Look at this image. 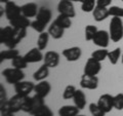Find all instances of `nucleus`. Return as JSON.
<instances>
[{
  "label": "nucleus",
  "instance_id": "nucleus-1",
  "mask_svg": "<svg viewBox=\"0 0 123 116\" xmlns=\"http://www.w3.org/2000/svg\"><path fill=\"white\" fill-rule=\"evenodd\" d=\"M51 17H52L51 10L47 8V7L42 6L39 8V11H38L36 15V20L31 23V27L38 33L44 32L45 27L49 24Z\"/></svg>",
  "mask_w": 123,
  "mask_h": 116
},
{
  "label": "nucleus",
  "instance_id": "nucleus-2",
  "mask_svg": "<svg viewBox=\"0 0 123 116\" xmlns=\"http://www.w3.org/2000/svg\"><path fill=\"white\" fill-rule=\"evenodd\" d=\"M44 105H45L44 99L37 95H34L33 97H28L27 98L22 111L29 113L30 115H36Z\"/></svg>",
  "mask_w": 123,
  "mask_h": 116
},
{
  "label": "nucleus",
  "instance_id": "nucleus-3",
  "mask_svg": "<svg viewBox=\"0 0 123 116\" xmlns=\"http://www.w3.org/2000/svg\"><path fill=\"white\" fill-rule=\"evenodd\" d=\"M109 33L111 40L113 42H119L123 38V23L121 18L113 17L111 19Z\"/></svg>",
  "mask_w": 123,
  "mask_h": 116
},
{
  "label": "nucleus",
  "instance_id": "nucleus-4",
  "mask_svg": "<svg viewBox=\"0 0 123 116\" xmlns=\"http://www.w3.org/2000/svg\"><path fill=\"white\" fill-rule=\"evenodd\" d=\"M2 76L5 78L6 82L9 84H17L18 82L24 80L25 78V73L23 72L21 69H17V68H7L4 69L2 71Z\"/></svg>",
  "mask_w": 123,
  "mask_h": 116
},
{
  "label": "nucleus",
  "instance_id": "nucleus-5",
  "mask_svg": "<svg viewBox=\"0 0 123 116\" xmlns=\"http://www.w3.org/2000/svg\"><path fill=\"white\" fill-rule=\"evenodd\" d=\"M28 97L29 96H23L20 94H15L13 97H11L10 99H8V101H7V103L4 106L0 107V109H2V108H4V107H7L11 112L17 113V112L21 111L23 109L24 103L26 102V100Z\"/></svg>",
  "mask_w": 123,
  "mask_h": 116
},
{
  "label": "nucleus",
  "instance_id": "nucleus-6",
  "mask_svg": "<svg viewBox=\"0 0 123 116\" xmlns=\"http://www.w3.org/2000/svg\"><path fill=\"white\" fill-rule=\"evenodd\" d=\"M13 32H14V29L10 25L0 29V43L4 44L8 48H14L13 47Z\"/></svg>",
  "mask_w": 123,
  "mask_h": 116
},
{
  "label": "nucleus",
  "instance_id": "nucleus-7",
  "mask_svg": "<svg viewBox=\"0 0 123 116\" xmlns=\"http://www.w3.org/2000/svg\"><path fill=\"white\" fill-rule=\"evenodd\" d=\"M102 70V62L97 61L93 58H89L86 61V64L84 66V74L91 75V76H97Z\"/></svg>",
  "mask_w": 123,
  "mask_h": 116
},
{
  "label": "nucleus",
  "instance_id": "nucleus-8",
  "mask_svg": "<svg viewBox=\"0 0 123 116\" xmlns=\"http://www.w3.org/2000/svg\"><path fill=\"white\" fill-rule=\"evenodd\" d=\"M57 11L60 14L67 15L71 19L76 15L74 4L70 0H60L59 4H57Z\"/></svg>",
  "mask_w": 123,
  "mask_h": 116
},
{
  "label": "nucleus",
  "instance_id": "nucleus-9",
  "mask_svg": "<svg viewBox=\"0 0 123 116\" xmlns=\"http://www.w3.org/2000/svg\"><path fill=\"white\" fill-rule=\"evenodd\" d=\"M110 33L106 30H98V33L95 34L94 38L92 39V42L93 44H95L97 46L101 48H107L108 45H109L110 42Z\"/></svg>",
  "mask_w": 123,
  "mask_h": 116
},
{
  "label": "nucleus",
  "instance_id": "nucleus-10",
  "mask_svg": "<svg viewBox=\"0 0 123 116\" xmlns=\"http://www.w3.org/2000/svg\"><path fill=\"white\" fill-rule=\"evenodd\" d=\"M98 105L105 113H109L112 111V109H114V96L109 94L102 95L98 101Z\"/></svg>",
  "mask_w": 123,
  "mask_h": 116
},
{
  "label": "nucleus",
  "instance_id": "nucleus-11",
  "mask_svg": "<svg viewBox=\"0 0 123 116\" xmlns=\"http://www.w3.org/2000/svg\"><path fill=\"white\" fill-rule=\"evenodd\" d=\"M4 13H5V17L7 18V20L11 21L22 14V7L18 6L17 3L13 1H9L8 3L5 4Z\"/></svg>",
  "mask_w": 123,
  "mask_h": 116
},
{
  "label": "nucleus",
  "instance_id": "nucleus-12",
  "mask_svg": "<svg viewBox=\"0 0 123 116\" xmlns=\"http://www.w3.org/2000/svg\"><path fill=\"white\" fill-rule=\"evenodd\" d=\"M80 86L84 90H97L98 86V76H91L83 74L80 79Z\"/></svg>",
  "mask_w": 123,
  "mask_h": 116
},
{
  "label": "nucleus",
  "instance_id": "nucleus-13",
  "mask_svg": "<svg viewBox=\"0 0 123 116\" xmlns=\"http://www.w3.org/2000/svg\"><path fill=\"white\" fill-rule=\"evenodd\" d=\"M35 84L31 81H24L22 80L17 84H14V90L17 94H20L23 96H29L31 92L34 91Z\"/></svg>",
  "mask_w": 123,
  "mask_h": 116
},
{
  "label": "nucleus",
  "instance_id": "nucleus-14",
  "mask_svg": "<svg viewBox=\"0 0 123 116\" xmlns=\"http://www.w3.org/2000/svg\"><path fill=\"white\" fill-rule=\"evenodd\" d=\"M43 64L49 68H56L60 64V53L53 51L46 52L43 58Z\"/></svg>",
  "mask_w": 123,
  "mask_h": 116
},
{
  "label": "nucleus",
  "instance_id": "nucleus-15",
  "mask_svg": "<svg viewBox=\"0 0 123 116\" xmlns=\"http://www.w3.org/2000/svg\"><path fill=\"white\" fill-rule=\"evenodd\" d=\"M62 55L65 57V59H66L68 62H76L81 58L82 51L80 47H78V46H73V47L64 49L63 52H62Z\"/></svg>",
  "mask_w": 123,
  "mask_h": 116
},
{
  "label": "nucleus",
  "instance_id": "nucleus-16",
  "mask_svg": "<svg viewBox=\"0 0 123 116\" xmlns=\"http://www.w3.org/2000/svg\"><path fill=\"white\" fill-rule=\"evenodd\" d=\"M21 7H22V14L25 15V17L28 19L36 18V15L40 8V7L37 5V3H35V2H28L24 5H22Z\"/></svg>",
  "mask_w": 123,
  "mask_h": 116
},
{
  "label": "nucleus",
  "instance_id": "nucleus-17",
  "mask_svg": "<svg viewBox=\"0 0 123 116\" xmlns=\"http://www.w3.org/2000/svg\"><path fill=\"white\" fill-rule=\"evenodd\" d=\"M50 90H51V85H50V83L46 80L39 81L37 84H35V88H34L35 95L39 96L43 99L49 95Z\"/></svg>",
  "mask_w": 123,
  "mask_h": 116
},
{
  "label": "nucleus",
  "instance_id": "nucleus-18",
  "mask_svg": "<svg viewBox=\"0 0 123 116\" xmlns=\"http://www.w3.org/2000/svg\"><path fill=\"white\" fill-rule=\"evenodd\" d=\"M24 58L28 62V64H33V63H38V62L43 61L44 55H42L41 51L38 47H34L32 49H30L26 55H24Z\"/></svg>",
  "mask_w": 123,
  "mask_h": 116
},
{
  "label": "nucleus",
  "instance_id": "nucleus-19",
  "mask_svg": "<svg viewBox=\"0 0 123 116\" xmlns=\"http://www.w3.org/2000/svg\"><path fill=\"white\" fill-rule=\"evenodd\" d=\"M31 22L30 19L26 18L25 15H18L13 20L9 21V25L12 28H17V29H28V27H31Z\"/></svg>",
  "mask_w": 123,
  "mask_h": 116
},
{
  "label": "nucleus",
  "instance_id": "nucleus-20",
  "mask_svg": "<svg viewBox=\"0 0 123 116\" xmlns=\"http://www.w3.org/2000/svg\"><path fill=\"white\" fill-rule=\"evenodd\" d=\"M92 17H93L94 21L97 22H103L105 21L107 18L110 17L109 8L108 7H102V6H95V8L92 11Z\"/></svg>",
  "mask_w": 123,
  "mask_h": 116
},
{
  "label": "nucleus",
  "instance_id": "nucleus-21",
  "mask_svg": "<svg viewBox=\"0 0 123 116\" xmlns=\"http://www.w3.org/2000/svg\"><path fill=\"white\" fill-rule=\"evenodd\" d=\"M47 32L49 33V35H50L53 39H61V38H63V36H64L65 29L60 27L55 21H53L50 24V26L48 27Z\"/></svg>",
  "mask_w": 123,
  "mask_h": 116
},
{
  "label": "nucleus",
  "instance_id": "nucleus-22",
  "mask_svg": "<svg viewBox=\"0 0 123 116\" xmlns=\"http://www.w3.org/2000/svg\"><path fill=\"white\" fill-rule=\"evenodd\" d=\"M48 75H49V67H47L45 64H43L41 67H39L35 72H34L33 78L35 81L39 82V81L45 80L48 77Z\"/></svg>",
  "mask_w": 123,
  "mask_h": 116
},
{
  "label": "nucleus",
  "instance_id": "nucleus-23",
  "mask_svg": "<svg viewBox=\"0 0 123 116\" xmlns=\"http://www.w3.org/2000/svg\"><path fill=\"white\" fill-rule=\"evenodd\" d=\"M73 101H74V105L77 108L82 110L86 106V96L81 90H77L74 98H73Z\"/></svg>",
  "mask_w": 123,
  "mask_h": 116
},
{
  "label": "nucleus",
  "instance_id": "nucleus-24",
  "mask_svg": "<svg viewBox=\"0 0 123 116\" xmlns=\"http://www.w3.org/2000/svg\"><path fill=\"white\" fill-rule=\"evenodd\" d=\"M80 109L75 105H65L60 108L59 116H77L79 114Z\"/></svg>",
  "mask_w": 123,
  "mask_h": 116
},
{
  "label": "nucleus",
  "instance_id": "nucleus-25",
  "mask_svg": "<svg viewBox=\"0 0 123 116\" xmlns=\"http://www.w3.org/2000/svg\"><path fill=\"white\" fill-rule=\"evenodd\" d=\"M49 33L48 32H42L39 34L37 39V47L40 49V51H44V49L47 47L48 41H49Z\"/></svg>",
  "mask_w": 123,
  "mask_h": 116
},
{
  "label": "nucleus",
  "instance_id": "nucleus-26",
  "mask_svg": "<svg viewBox=\"0 0 123 116\" xmlns=\"http://www.w3.org/2000/svg\"><path fill=\"white\" fill-rule=\"evenodd\" d=\"M55 22L65 30L71 28V26H72L71 18L67 17V15H64V14H59L57 15V18L55 20Z\"/></svg>",
  "mask_w": 123,
  "mask_h": 116
},
{
  "label": "nucleus",
  "instance_id": "nucleus-27",
  "mask_svg": "<svg viewBox=\"0 0 123 116\" xmlns=\"http://www.w3.org/2000/svg\"><path fill=\"white\" fill-rule=\"evenodd\" d=\"M17 56H18V52L15 48H8L7 51H1L0 52V62L12 60Z\"/></svg>",
  "mask_w": 123,
  "mask_h": 116
},
{
  "label": "nucleus",
  "instance_id": "nucleus-28",
  "mask_svg": "<svg viewBox=\"0 0 123 116\" xmlns=\"http://www.w3.org/2000/svg\"><path fill=\"white\" fill-rule=\"evenodd\" d=\"M11 66H12L13 68H17V69H23L27 68V66H28V62L26 61V59L24 58V56H17L14 58V59L11 60Z\"/></svg>",
  "mask_w": 123,
  "mask_h": 116
},
{
  "label": "nucleus",
  "instance_id": "nucleus-29",
  "mask_svg": "<svg viewBox=\"0 0 123 116\" xmlns=\"http://www.w3.org/2000/svg\"><path fill=\"white\" fill-rule=\"evenodd\" d=\"M121 48L120 47H117L115 48L114 51H111L109 52V53H108V60H109V62L112 65H116L118 63L119 59L121 58Z\"/></svg>",
  "mask_w": 123,
  "mask_h": 116
},
{
  "label": "nucleus",
  "instance_id": "nucleus-30",
  "mask_svg": "<svg viewBox=\"0 0 123 116\" xmlns=\"http://www.w3.org/2000/svg\"><path fill=\"white\" fill-rule=\"evenodd\" d=\"M108 53H109V52L107 51V48H99L91 53V58H93L98 62H103L108 59Z\"/></svg>",
  "mask_w": 123,
  "mask_h": 116
},
{
  "label": "nucleus",
  "instance_id": "nucleus-31",
  "mask_svg": "<svg viewBox=\"0 0 123 116\" xmlns=\"http://www.w3.org/2000/svg\"><path fill=\"white\" fill-rule=\"evenodd\" d=\"M97 6V0H84L81 2V9L84 13H92Z\"/></svg>",
  "mask_w": 123,
  "mask_h": 116
},
{
  "label": "nucleus",
  "instance_id": "nucleus-32",
  "mask_svg": "<svg viewBox=\"0 0 123 116\" xmlns=\"http://www.w3.org/2000/svg\"><path fill=\"white\" fill-rule=\"evenodd\" d=\"M98 28L93 25H87L85 27V30H84V32H85V39L87 41H92V39L94 38L95 34L98 33Z\"/></svg>",
  "mask_w": 123,
  "mask_h": 116
},
{
  "label": "nucleus",
  "instance_id": "nucleus-33",
  "mask_svg": "<svg viewBox=\"0 0 123 116\" xmlns=\"http://www.w3.org/2000/svg\"><path fill=\"white\" fill-rule=\"evenodd\" d=\"M77 90V88L72 85V84H69L65 87V90L63 91V99L64 100H70V99H73L75 96V92Z\"/></svg>",
  "mask_w": 123,
  "mask_h": 116
},
{
  "label": "nucleus",
  "instance_id": "nucleus-34",
  "mask_svg": "<svg viewBox=\"0 0 123 116\" xmlns=\"http://www.w3.org/2000/svg\"><path fill=\"white\" fill-rule=\"evenodd\" d=\"M89 111H90V114L91 116H105V112H104L99 106L98 105V103H91L89 104Z\"/></svg>",
  "mask_w": 123,
  "mask_h": 116
},
{
  "label": "nucleus",
  "instance_id": "nucleus-35",
  "mask_svg": "<svg viewBox=\"0 0 123 116\" xmlns=\"http://www.w3.org/2000/svg\"><path fill=\"white\" fill-rule=\"evenodd\" d=\"M114 109L121 111L123 110V94H117L114 96Z\"/></svg>",
  "mask_w": 123,
  "mask_h": 116
},
{
  "label": "nucleus",
  "instance_id": "nucleus-36",
  "mask_svg": "<svg viewBox=\"0 0 123 116\" xmlns=\"http://www.w3.org/2000/svg\"><path fill=\"white\" fill-rule=\"evenodd\" d=\"M109 13L111 17L123 18V8L119 6H111L109 7Z\"/></svg>",
  "mask_w": 123,
  "mask_h": 116
},
{
  "label": "nucleus",
  "instance_id": "nucleus-37",
  "mask_svg": "<svg viewBox=\"0 0 123 116\" xmlns=\"http://www.w3.org/2000/svg\"><path fill=\"white\" fill-rule=\"evenodd\" d=\"M7 98H6V92H5V88L3 87L2 84H0V107L4 106L7 103Z\"/></svg>",
  "mask_w": 123,
  "mask_h": 116
},
{
  "label": "nucleus",
  "instance_id": "nucleus-38",
  "mask_svg": "<svg viewBox=\"0 0 123 116\" xmlns=\"http://www.w3.org/2000/svg\"><path fill=\"white\" fill-rule=\"evenodd\" d=\"M36 115H38V116H53V113L50 110V108H48L46 105H44Z\"/></svg>",
  "mask_w": 123,
  "mask_h": 116
},
{
  "label": "nucleus",
  "instance_id": "nucleus-39",
  "mask_svg": "<svg viewBox=\"0 0 123 116\" xmlns=\"http://www.w3.org/2000/svg\"><path fill=\"white\" fill-rule=\"evenodd\" d=\"M112 3V0H97V5L102 7H109Z\"/></svg>",
  "mask_w": 123,
  "mask_h": 116
},
{
  "label": "nucleus",
  "instance_id": "nucleus-40",
  "mask_svg": "<svg viewBox=\"0 0 123 116\" xmlns=\"http://www.w3.org/2000/svg\"><path fill=\"white\" fill-rule=\"evenodd\" d=\"M0 113H1V116H14V113L11 112L7 107H4L2 109H0Z\"/></svg>",
  "mask_w": 123,
  "mask_h": 116
},
{
  "label": "nucleus",
  "instance_id": "nucleus-41",
  "mask_svg": "<svg viewBox=\"0 0 123 116\" xmlns=\"http://www.w3.org/2000/svg\"><path fill=\"white\" fill-rule=\"evenodd\" d=\"M10 1V0H0V2L1 3H4V4H6V3H8Z\"/></svg>",
  "mask_w": 123,
  "mask_h": 116
},
{
  "label": "nucleus",
  "instance_id": "nucleus-42",
  "mask_svg": "<svg viewBox=\"0 0 123 116\" xmlns=\"http://www.w3.org/2000/svg\"><path fill=\"white\" fill-rule=\"evenodd\" d=\"M70 1H72V2H79V0H70Z\"/></svg>",
  "mask_w": 123,
  "mask_h": 116
},
{
  "label": "nucleus",
  "instance_id": "nucleus-43",
  "mask_svg": "<svg viewBox=\"0 0 123 116\" xmlns=\"http://www.w3.org/2000/svg\"><path fill=\"white\" fill-rule=\"evenodd\" d=\"M121 62H122V64H123V53H122V56H121Z\"/></svg>",
  "mask_w": 123,
  "mask_h": 116
},
{
  "label": "nucleus",
  "instance_id": "nucleus-44",
  "mask_svg": "<svg viewBox=\"0 0 123 116\" xmlns=\"http://www.w3.org/2000/svg\"><path fill=\"white\" fill-rule=\"evenodd\" d=\"M84 1V0H79V2H83Z\"/></svg>",
  "mask_w": 123,
  "mask_h": 116
},
{
  "label": "nucleus",
  "instance_id": "nucleus-45",
  "mask_svg": "<svg viewBox=\"0 0 123 116\" xmlns=\"http://www.w3.org/2000/svg\"><path fill=\"white\" fill-rule=\"evenodd\" d=\"M77 116H85V115H80V114H78V115H77Z\"/></svg>",
  "mask_w": 123,
  "mask_h": 116
},
{
  "label": "nucleus",
  "instance_id": "nucleus-46",
  "mask_svg": "<svg viewBox=\"0 0 123 116\" xmlns=\"http://www.w3.org/2000/svg\"><path fill=\"white\" fill-rule=\"evenodd\" d=\"M31 116H38V115H31Z\"/></svg>",
  "mask_w": 123,
  "mask_h": 116
},
{
  "label": "nucleus",
  "instance_id": "nucleus-47",
  "mask_svg": "<svg viewBox=\"0 0 123 116\" xmlns=\"http://www.w3.org/2000/svg\"><path fill=\"white\" fill-rule=\"evenodd\" d=\"M122 1H123V0H122Z\"/></svg>",
  "mask_w": 123,
  "mask_h": 116
}]
</instances>
